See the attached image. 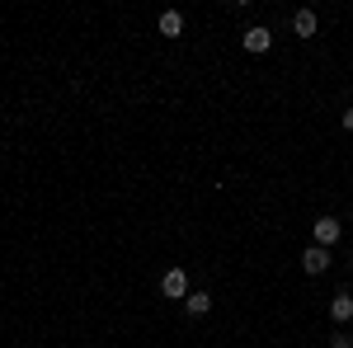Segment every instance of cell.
I'll return each instance as SVG.
<instances>
[{
    "mask_svg": "<svg viewBox=\"0 0 353 348\" xmlns=\"http://www.w3.org/2000/svg\"><path fill=\"white\" fill-rule=\"evenodd\" d=\"M325 268H330V249H321V245H306L301 249V273L306 278H321Z\"/></svg>",
    "mask_w": 353,
    "mask_h": 348,
    "instance_id": "6da1fadb",
    "label": "cell"
},
{
    "mask_svg": "<svg viewBox=\"0 0 353 348\" xmlns=\"http://www.w3.org/2000/svg\"><path fill=\"white\" fill-rule=\"evenodd\" d=\"M241 48H245V52H254V57L269 52V48H273V33H269L264 24H250V28L241 33Z\"/></svg>",
    "mask_w": 353,
    "mask_h": 348,
    "instance_id": "7a4b0ae2",
    "label": "cell"
},
{
    "mask_svg": "<svg viewBox=\"0 0 353 348\" xmlns=\"http://www.w3.org/2000/svg\"><path fill=\"white\" fill-rule=\"evenodd\" d=\"M344 236V226H339V216H316V245L330 249V245Z\"/></svg>",
    "mask_w": 353,
    "mask_h": 348,
    "instance_id": "3957f363",
    "label": "cell"
},
{
    "mask_svg": "<svg viewBox=\"0 0 353 348\" xmlns=\"http://www.w3.org/2000/svg\"><path fill=\"white\" fill-rule=\"evenodd\" d=\"M161 292L174 296V301H184V296H189V278H184V268H170V273H165V278H161Z\"/></svg>",
    "mask_w": 353,
    "mask_h": 348,
    "instance_id": "277c9868",
    "label": "cell"
},
{
    "mask_svg": "<svg viewBox=\"0 0 353 348\" xmlns=\"http://www.w3.org/2000/svg\"><path fill=\"white\" fill-rule=\"evenodd\" d=\"M330 316L344 325V320H353V292H334L330 296Z\"/></svg>",
    "mask_w": 353,
    "mask_h": 348,
    "instance_id": "5b68a950",
    "label": "cell"
},
{
    "mask_svg": "<svg viewBox=\"0 0 353 348\" xmlns=\"http://www.w3.org/2000/svg\"><path fill=\"white\" fill-rule=\"evenodd\" d=\"M184 311H189L193 320L208 316V311H212V296H208V292H189V296H184Z\"/></svg>",
    "mask_w": 353,
    "mask_h": 348,
    "instance_id": "8992f818",
    "label": "cell"
},
{
    "mask_svg": "<svg viewBox=\"0 0 353 348\" xmlns=\"http://www.w3.org/2000/svg\"><path fill=\"white\" fill-rule=\"evenodd\" d=\"M292 28H297V38H316V10H297Z\"/></svg>",
    "mask_w": 353,
    "mask_h": 348,
    "instance_id": "52a82bcc",
    "label": "cell"
},
{
    "mask_svg": "<svg viewBox=\"0 0 353 348\" xmlns=\"http://www.w3.org/2000/svg\"><path fill=\"white\" fill-rule=\"evenodd\" d=\"M161 33L165 38H179V33H184V14H179V10H165L161 14Z\"/></svg>",
    "mask_w": 353,
    "mask_h": 348,
    "instance_id": "ba28073f",
    "label": "cell"
},
{
    "mask_svg": "<svg viewBox=\"0 0 353 348\" xmlns=\"http://www.w3.org/2000/svg\"><path fill=\"white\" fill-rule=\"evenodd\" d=\"M330 348H353L349 334H330Z\"/></svg>",
    "mask_w": 353,
    "mask_h": 348,
    "instance_id": "9c48e42d",
    "label": "cell"
},
{
    "mask_svg": "<svg viewBox=\"0 0 353 348\" xmlns=\"http://www.w3.org/2000/svg\"><path fill=\"white\" fill-rule=\"evenodd\" d=\"M339 123H344V132H353V108H344V113H339Z\"/></svg>",
    "mask_w": 353,
    "mask_h": 348,
    "instance_id": "30bf717a",
    "label": "cell"
},
{
    "mask_svg": "<svg viewBox=\"0 0 353 348\" xmlns=\"http://www.w3.org/2000/svg\"><path fill=\"white\" fill-rule=\"evenodd\" d=\"M349 264H353V259H349Z\"/></svg>",
    "mask_w": 353,
    "mask_h": 348,
    "instance_id": "8fae6325",
    "label": "cell"
}]
</instances>
